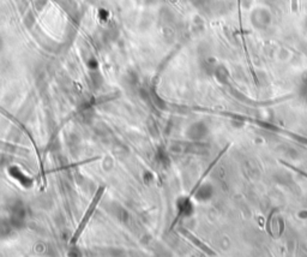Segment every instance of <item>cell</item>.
<instances>
[{
  "instance_id": "cell-1",
  "label": "cell",
  "mask_w": 307,
  "mask_h": 257,
  "mask_svg": "<svg viewBox=\"0 0 307 257\" xmlns=\"http://www.w3.org/2000/svg\"><path fill=\"white\" fill-rule=\"evenodd\" d=\"M102 194H103V188H100L98 191H97V194H96V196L94 197V199H92V203L90 204L89 208H88V210H87V213H85V216H84V218L82 219V221H81V224H79V226H78V228H77L75 235H73V237H72V239H71V243H72V244H75V243L77 242V239L81 237L83 229H84V227L87 226V224H88V221H89L90 216L92 215V213H94L95 208H96V205H97L100 198L102 197Z\"/></svg>"
}]
</instances>
